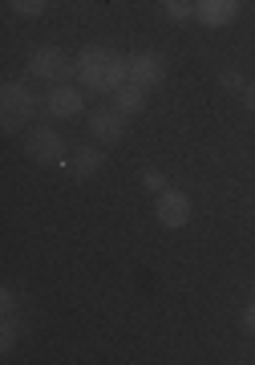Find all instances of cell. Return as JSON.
I'll use <instances>...</instances> for the list:
<instances>
[{"label": "cell", "instance_id": "cell-14", "mask_svg": "<svg viewBox=\"0 0 255 365\" xmlns=\"http://www.w3.org/2000/svg\"><path fill=\"white\" fill-rule=\"evenodd\" d=\"M45 4H49V0H9V9H13L16 16H41Z\"/></svg>", "mask_w": 255, "mask_h": 365}, {"label": "cell", "instance_id": "cell-7", "mask_svg": "<svg viewBox=\"0 0 255 365\" xmlns=\"http://www.w3.org/2000/svg\"><path fill=\"white\" fill-rule=\"evenodd\" d=\"M126 69H130V81H138V86H158L166 78V61L162 53H150V49H138V53H126Z\"/></svg>", "mask_w": 255, "mask_h": 365}, {"label": "cell", "instance_id": "cell-10", "mask_svg": "<svg viewBox=\"0 0 255 365\" xmlns=\"http://www.w3.org/2000/svg\"><path fill=\"white\" fill-rule=\"evenodd\" d=\"M110 98H114V106L126 118H134V114L146 110V86H138V81H126V86H122L118 93H110Z\"/></svg>", "mask_w": 255, "mask_h": 365}, {"label": "cell", "instance_id": "cell-19", "mask_svg": "<svg viewBox=\"0 0 255 365\" xmlns=\"http://www.w3.org/2000/svg\"><path fill=\"white\" fill-rule=\"evenodd\" d=\"M251 288H255V284H251Z\"/></svg>", "mask_w": 255, "mask_h": 365}, {"label": "cell", "instance_id": "cell-6", "mask_svg": "<svg viewBox=\"0 0 255 365\" xmlns=\"http://www.w3.org/2000/svg\"><path fill=\"white\" fill-rule=\"evenodd\" d=\"M90 134H93L102 146H118L122 138H126V114H122L114 102L90 110Z\"/></svg>", "mask_w": 255, "mask_h": 365}, {"label": "cell", "instance_id": "cell-9", "mask_svg": "<svg viewBox=\"0 0 255 365\" xmlns=\"http://www.w3.org/2000/svg\"><path fill=\"white\" fill-rule=\"evenodd\" d=\"M194 16L207 29H227L239 16V0H194Z\"/></svg>", "mask_w": 255, "mask_h": 365}, {"label": "cell", "instance_id": "cell-15", "mask_svg": "<svg viewBox=\"0 0 255 365\" xmlns=\"http://www.w3.org/2000/svg\"><path fill=\"white\" fill-rule=\"evenodd\" d=\"M219 86H223V90H231V93H243V90H247V81H243L235 69H223V73H219Z\"/></svg>", "mask_w": 255, "mask_h": 365}, {"label": "cell", "instance_id": "cell-4", "mask_svg": "<svg viewBox=\"0 0 255 365\" xmlns=\"http://www.w3.org/2000/svg\"><path fill=\"white\" fill-rule=\"evenodd\" d=\"M25 150L41 167H65V138L53 126H33L25 138Z\"/></svg>", "mask_w": 255, "mask_h": 365}, {"label": "cell", "instance_id": "cell-1", "mask_svg": "<svg viewBox=\"0 0 255 365\" xmlns=\"http://www.w3.org/2000/svg\"><path fill=\"white\" fill-rule=\"evenodd\" d=\"M77 81L90 93H118L130 81L126 57L110 45H85L77 53Z\"/></svg>", "mask_w": 255, "mask_h": 365}, {"label": "cell", "instance_id": "cell-16", "mask_svg": "<svg viewBox=\"0 0 255 365\" xmlns=\"http://www.w3.org/2000/svg\"><path fill=\"white\" fill-rule=\"evenodd\" d=\"M239 325H243V333H247V337H255V300H251V304H247V309H243Z\"/></svg>", "mask_w": 255, "mask_h": 365}, {"label": "cell", "instance_id": "cell-8", "mask_svg": "<svg viewBox=\"0 0 255 365\" xmlns=\"http://www.w3.org/2000/svg\"><path fill=\"white\" fill-rule=\"evenodd\" d=\"M45 110H49L53 118H77L81 110H85V93L77 90V86H49V93H45Z\"/></svg>", "mask_w": 255, "mask_h": 365}, {"label": "cell", "instance_id": "cell-18", "mask_svg": "<svg viewBox=\"0 0 255 365\" xmlns=\"http://www.w3.org/2000/svg\"><path fill=\"white\" fill-rule=\"evenodd\" d=\"M158 4H166V0H158Z\"/></svg>", "mask_w": 255, "mask_h": 365}, {"label": "cell", "instance_id": "cell-13", "mask_svg": "<svg viewBox=\"0 0 255 365\" xmlns=\"http://www.w3.org/2000/svg\"><path fill=\"white\" fill-rule=\"evenodd\" d=\"M166 16L182 25V21H191V16H194V4H191V0H166Z\"/></svg>", "mask_w": 255, "mask_h": 365}, {"label": "cell", "instance_id": "cell-3", "mask_svg": "<svg viewBox=\"0 0 255 365\" xmlns=\"http://www.w3.org/2000/svg\"><path fill=\"white\" fill-rule=\"evenodd\" d=\"M28 73L49 86H61L65 78H77V61H69L65 49H57V45H37L28 57Z\"/></svg>", "mask_w": 255, "mask_h": 365}, {"label": "cell", "instance_id": "cell-2", "mask_svg": "<svg viewBox=\"0 0 255 365\" xmlns=\"http://www.w3.org/2000/svg\"><path fill=\"white\" fill-rule=\"evenodd\" d=\"M0 110H4V134H21V126L37 114V98H33V90L25 81H4Z\"/></svg>", "mask_w": 255, "mask_h": 365}, {"label": "cell", "instance_id": "cell-17", "mask_svg": "<svg viewBox=\"0 0 255 365\" xmlns=\"http://www.w3.org/2000/svg\"><path fill=\"white\" fill-rule=\"evenodd\" d=\"M239 98H243V106H247V110L255 114V81H247V90H243Z\"/></svg>", "mask_w": 255, "mask_h": 365}, {"label": "cell", "instance_id": "cell-5", "mask_svg": "<svg viewBox=\"0 0 255 365\" xmlns=\"http://www.w3.org/2000/svg\"><path fill=\"white\" fill-rule=\"evenodd\" d=\"M191 195L187 191H179V187H166L162 195L154 199V220L162 223V227H170V232H179V227H187L191 223Z\"/></svg>", "mask_w": 255, "mask_h": 365}, {"label": "cell", "instance_id": "cell-12", "mask_svg": "<svg viewBox=\"0 0 255 365\" xmlns=\"http://www.w3.org/2000/svg\"><path fill=\"white\" fill-rule=\"evenodd\" d=\"M142 187H146L150 195H162V191L170 187V182H166V175H162L158 167H146V170H142Z\"/></svg>", "mask_w": 255, "mask_h": 365}, {"label": "cell", "instance_id": "cell-11", "mask_svg": "<svg viewBox=\"0 0 255 365\" xmlns=\"http://www.w3.org/2000/svg\"><path fill=\"white\" fill-rule=\"evenodd\" d=\"M73 163H77V175H98V170L105 167V155L98 150V146H77L73 150Z\"/></svg>", "mask_w": 255, "mask_h": 365}]
</instances>
